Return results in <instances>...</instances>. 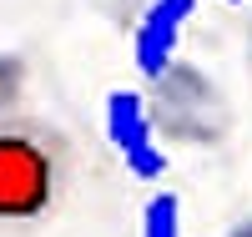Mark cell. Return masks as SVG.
Here are the masks:
<instances>
[{
    "label": "cell",
    "instance_id": "1",
    "mask_svg": "<svg viewBox=\"0 0 252 237\" xmlns=\"http://www.w3.org/2000/svg\"><path fill=\"white\" fill-rule=\"evenodd\" d=\"M76 171L71 136L40 116H0V232H26L61 207Z\"/></svg>",
    "mask_w": 252,
    "mask_h": 237
},
{
    "label": "cell",
    "instance_id": "2",
    "mask_svg": "<svg viewBox=\"0 0 252 237\" xmlns=\"http://www.w3.org/2000/svg\"><path fill=\"white\" fill-rule=\"evenodd\" d=\"M152 126H166V132H182V136H192V141H212L217 132V96H212V86H207L202 71L192 66H166L157 81H152Z\"/></svg>",
    "mask_w": 252,
    "mask_h": 237
},
{
    "label": "cell",
    "instance_id": "3",
    "mask_svg": "<svg viewBox=\"0 0 252 237\" xmlns=\"http://www.w3.org/2000/svg\"><path fill=\"white\" fill-rule=\"evenodd\" d=\"M197 10V0H152L141 15V26L131 35V56H136V71L146 81H157L166 66H172V56H177V40L187 31V20H192Z\"/></svg>",
    "mask_w": 252,
    "mask_h": 237
},
{
    "label": "cell",
    "instance_id": "4",
    "mask_svg": "<svg viewBox=\"0 0 252 237\" xmlns=\"http://www.w3.org/2000/svg\"><path fill=\"white\" fill-rule=\"evenodd\" d=\"M141 132H152V111H146V101L136 91H111L106 96V141L116 146H131Z\"/></svg>",
    "mask_w": 252,
    "mask_h": 237
},
{
    "label": "cell",
    "instance_id": "5",
    "mask_svg": "<svg viewBox=\"0 0 252 237\" xmlns=\"http://www.w3.org/2000/svg\"><path fill=\"white\" fill-rule=\"evenodd\" d=\"M121 162H126V171H131L136 182H161L166 177V152H161V141H157V126L141 132L131 146H121Z\"/></svg>",
    "mask_w": 252,
    "mask_h": 237
},
{
    "label": "cell",
    "instance_id": "6",
    "mask_svg": "<svg viewBox=\"0 0 252 237\" xmlns=\"http://www.w3.org/2000/svg\"><path fill=\"white\" fill-rule=\"evenodd\" d=\"M141 237H182V202L172 192H157L141 207Z\"/></svg>",
    "mask_w": 252,
    "mask_h": 237
},
{
    "label": "cell",
    "instance_id": "7",
    "mask_svg": "<svg viewBox=\"0 0 252 237\" xmlns=\"http://www.w3.org/2000/svg\"><path fill=\"white\" fill-rule=\"evenodd\" d=\"M26 81H31L26 61H20L15 51H0V116L20 106V96H26Z\"/></svg>",
    "mask_w": 252,
    "mask_h": 237
},
{
    "label": "cell",
    "instance_id": "8",
    "mask_svg": "<svg viewBox=\"0 0 252 237\" xmlns=\"http://www.w3.org/2000/svg\"><path fill=\"white\" fill-rule=\"evenodd\" d=\"M232 237H252V217H247V222H242V227H237Z\"/></svg>",
    "mask_w": 252,
    "mask_h": 237
},
{
    "label": "cell",
    "instance_id": "9",
    "mask_svg": "<svg viewBox=\"0 0 252 237\" xmlns=\"http://www.w3.org/2000/svg\"><path fill=\"white\" fill-rule=\"evenodd\" d=\"M232 5H237V0H232Z\"/></svg>",
    "mask_w": 252,
    "mask_h": 237
}]
</instances>
